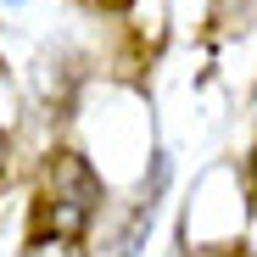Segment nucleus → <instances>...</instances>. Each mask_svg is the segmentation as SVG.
<instances>
[{"instance_id": "nucleus-2", "label": "nucleus", "mask_w": 257, "mask_h": 257, "mask_svg": "<svg viewBox=\"0 0 257 257\" xmlns=\"http://www.w3.org/2000/svg\"><path fill=\"white\" fill-rule=\"evenodd\" d=\"M6 157H12V140H6V128H0V179H6Z\"/></svg>"}, {"instance_id": "nucleus-1", "label": "nucleus", "mask_w": 257, "mask_h": 257, "mask_svg": "<svg viewBox=\"0 0 257 257\" xmlns=\"http://www.w3.org/2000/svg\"><path fill=\"white\" fill-rule=\"evenodd\" d=\"M45 212H39V235H62L73 240L84 224H90V212L101 201V179L90 174V162L73 157V151H56L51 168H45Z\"/></svg>"}]
</instances>
